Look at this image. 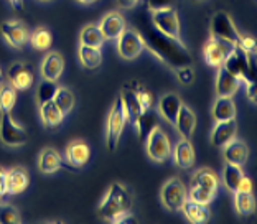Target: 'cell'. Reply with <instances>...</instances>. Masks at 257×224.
Returning <instances> with one entry per match:
<instances>
[{"label": "cell", "instance_id": "31", "mask_svg": "<svg viewBox=\"0 0 257 224\" xmlns=\"http://www.w3.org/2000/svg\"><path fill=\"white\" fill-rule=\"evenodd\" d=\"M191 185L209 188V190L218 191L219 186V178L211 168H198L191 176Z\"/></svg>", "mask_w": 257, "mask_h": 224}, {"label": "cell", "instance_id": "4", "mask_svg": "<svg viewBox=\"0 0 257 224\" xmlns=\"http://www.w3.org/2000/svg\"><path fill=\"white\" fill-rule=\"evenodd\" d=\"M125 122H127L125 107H124V102H122V97H120V94H119V96L115 97V101L112 104V109H110L109 117H107L106 142H107V149L110 152H114L115 149H117Z\"/></svg>", "mask_w": 257, "mask_h": 224}, {"label": "cell", "instance_id": "46", "mask_svg": "<svg viewBox=\"0 0 257 224\" xmlns=\"http://www.w3.org/2000/svg\"><path fill=\"white\" fill-rule=\"evenodd\" d=\"M9 194L7 191V170L0 167V199H4Z\"/></svg>", "mask_w": 257, "mask_h": 224}, {"label": "cell", "instance_id": "37", "mask_svg": "<svg viewBox=\"0 0 257 224\" xmlns=\"http://www.w3.org/2000/svg\"><path fill=\"white\" fill-rule=\"evenodd\" d=\"M53 101H55V104L58 105V107L61 109V112H63L64 116L69 114V112L73 110L74 104H76L74 94L69 91L68 87H61V86L56 89V94H55Z\"/></svg>", "mask_w": 257, "mask_h": 224}, {"label": "cell", "instance_id": "21", "mask_svg": "<svg viewBox=\"0 0 257 224\" xmlns=\"http://www.w3.org/2000/svg\"><path fill=\"white\" fill-rule=\"evenodd\" d=\"M237 134V122L236 119L231 121H219L214 124L211 132V144L213 147H224L229 140H232Z\"/></svg>", "mask_w": 257, "mask_h": 224}, {"label": "cell", "instance_id": "35", "mask_svg": "<svg viewBox=\"0 0 257 224\" xmlns=\"http://www.w3.org/2000/svg\"><path fill=\"white\" fill-rule=\"evenodd\" d=\"M234 208L241 216H250L255 209V201L252 193L234 191Z\"/></svg>", "mask_w": 257, "mask_h": 224}, {"label": "cell", "instance_id": "26", "mask_svg": "<svg viewBox=\"0 0 257 224\" xmlns=\"http://www.w3.org/2000/svg\"><path fill=\"white\" fill-rule=\"evenodd\" d=\"M63 165H64L63 157L55 149H51V147H46V149H43L42 152H40L38 170L42 173H45V175L55 173L60 168H63Z\"/></svg>", "mask_w": 257, "mask_h": 224}, {"label": "cell", "instance_id": "7", "mask_svg": "<svg viewBox=\"0 0 257 224\" xmlns=\"http://www.w3.org/2000/svg\"><path fill=\"white\" fill-rule=\"evenodd\" d=\"M0 140L7 147H22L28 140L27 131L14 121L12 112H4L0 117Z\"/></svg>", "mask_w": 257, "mask_h": 224}, {"label": "cell", "instance_id": "22", "mask_svg": "<svg viewBox=\"0 0 257 224\" xmlns=\"http://www.w3.org/2000/svg\"><path fill=\"white\" fill-rule=\"evenodd\" d=\"M30 185V175L27 168L23 167H14L7 170V191L12 196L22 194Z\"/></svg>", "mask_w": 257, "mask_h": 224}, {"label": "cell", "instance_id": "24", "mask_svg": "<svg viewBox=\"0 0 257 224\" xmlns=\"http://www.w3.org/2000/svg\"><path fill=\"white\" fill-rule=\"evenodd\" d=\"M196 124H198L196 114L186 104H182V107H180L178 116H177V124H175V129L178 131V134L182 135L183 139L190 140L196 131Z\"/></svg>", "mask_w": 257, "mask_h": 224}, {"label": "cell", "instance_id": "48", "mask_svg": "<svg viewBox=\"0 0 257 224\" xmlns=\"http://www.w3.org/2000/svg\"><path fill=\"white\" fill-rule=\"evenodd\" d=\"M246 94H247L249 101L255 104V82H252V81L246 82Z\"/></svg>", "mask_w": 257, "mask_h": 224}, {"label": "cell", "instance_id": "18", "mask_svg": "<svg viewBox=\"0 0 257 224\" xmlns=\"http://www.w3.org/2000/svg\"><path fill=\"white\" fill-rule=\"evenodd\" d=\"M241 79L237 76L231 74L226 68L219 66L218 76H216V94L224 97H232L241 87Z\"/></svg>", "mask_w": 257, "mask_h": 224}, {"label": "cell", "instance_id": "3", "mask_svg": "<svg viewBox=\"0 0 257 224\" xmlns=\"http://www.w3.org/2000/svg\"><path fill=\"white\" fill-rule=\"evenodd\" d=\"M223 68H226L231 74L237 76L244 82L252 81L255 82V60L254 55H247L242 48L236 45L229 55L226 56L223 63Z\"/></svg>", "mask_w": 257, "mask_h": 224}, {"label": "cell", "instance_id": "23", "mask_svg": "<svg viewBox=\"0 0 257 224\" xmlns=\"http://www.w3.org/2000/svg\"><path fill=\"white\" fill-rule=\"evenodd\" d=\"M182 99H180L178 94L175 92H167L163 94L159 101V112L160 116L165 119L168 124H172L175 127V124H177V116H178V110L182 107Z\"/></svg>", "mask_w": 257, "mask_h": 224}, {"label": "cell", "instance_id": "43", "mask_svg": "<svg viewBox=\"0 0 257 224\" xmlns=\"http://www.w3.org/2000/svg\"><path fill=\"white\" fill-rule=\"evenodd\" d=\"M239 48H242L247 55H255V40L250 35H241L236 43Z\"/></svg>", "mask_w": 257, "mask_h": 224}, {"label": "cell", "instance_id": "16", "mask_svg": "<svg viewBox=\"0 0 257 224\" xmlns=\"http://www.w3.org/2000/svg\"><path fill=\"white\" fill-rule=\"evenodd\" d=\"M172 155H173L175 163H177V167L182 170H190L196 160V153H195V149H193V144L188 139H183V137L175 145H172Z\"/></svg>", "mask_w": 257, "mask_h": 224}, {"label": "cell", "instance_id": "49", "mask_svg": "<svg viewBox=\"0 0 257 224\" xmlns=\"http://www.w3.org/2000/svg\"><path fill=\"white\" fill-rule=\"evenodd\" d=\"M117 2V5L120 9H125V10H131V9H134L136 5L140 2V0H115Z\"/></svg>", "mask_w": 257, "mask_h": 224}, {"label": "cell", "instance_id": "32", "mask_svg": "<svg viewBox=\"0 0 257 224\" xmlns=\"http://www.w3.org/2000/svg\"><path fill=\"white\" fill-rule=\"evenodd\" d=\"M155 127H159V117H157V114L152 109H147V110H144L142 112V116L139 117V121H137V132L140 135V139L145 140L147 139V135L154 131Z\"/></svg>", "mask_w": 257, "mask_h": 224}, {"label": "cell", "instance_id": "36", "mask_svg": "<svg viewBox=\"0 0 257 224\" xmlns=\"http://www.w3.org/2000/svg\"><path fill=\"white\" fill-rule=\"evenodd\" d=\"M242 170L239 165H232V163H227L224 165V168H223V181H224V186L227 188L229 191L234 193L236 191V188H237V183H239V180L242 178Z\"/></svg>", "mask_w": 257, "mask_h": 224}, {"label": "cell", "instance_id": "30", "mask_svg": "<svg viewBox=\"0 0 257 224\" xmlns=\"http://www.w3.org/2000/svg\"><path fill=\"white\" fill-rule=\"evenodd\" d=\"M104 43H106V38H104L101 28H99V25H96V23H89V25H86L79 33V45L102 48Z\"/></svg>", "mask_w": 257, "mask_h": 224}, {"label": "cell", "instance_id": "27", "mask_svg": "<svg viewBox=\"0 0 257 224\" xmlns=\"http://www.w3.org/2000/svg\"><path fill=\"white\" fill-rule=\"evenodd\" d=\"M211 114H213V119L216 122L236 119L237 109H236L234 99H232V97H224V96H218V99H216L214 104H213Z\"/></svg>", "mask_w": 257, "mask_h": 224}, {"label": "cell", "instance_id": "17", "mask_svg": "<svg viewBox=\"0 0 257 224\" xmlns=\"http://www.w3.org/2000/svg\"><path fill=\"white\" fill-rule=\"evenodd\" d=\"M40 71H42L43 79H48V81L60 79L64 71V58L61 53H58V51L46 53L42 61V66H40Z\"/></svg>", "mask_w": 257, "mask_h": 224}, {"label": "cell", "instance_id": "34", "mask_svg": "<svg viewBox=\"0 0 257 224\" xmlns=\"http://www.w3.org/2000/svg\"><path fill=\"white\" fill-rule=\"evenodd\" d=\"M17 91L10 82L0 84V112H12L17 104Z\"/></svg>", "mask_w": 257, "mask_h": 224}, {"label": "cell", "instance_id": "29", "mask_svg": "<svg viewBox=\"0 0 257 224\" xmlns=\"http://www.w3.org/2000/svg\"><path fill=\"white\" fill-rule=\"evenodd\" d=\"M78 56H79L81 64H83L86 69H97L102 64V53H101V48L79 45Z\"/></svg>", "mask_w": 257, "mask_h": 224}, {"label": "cell", "instance_id": "25", "mask_svg": "<svg viewBox=\"0 0 257 224\" xmlns=\"http://www.w3.org/2000/svg\"><path fill=\"white\" fill-rule=\"evenodd\" d=\"M185 217L188 219L190 222H195V224H204L209 221L211 217V211H209V204H203V203H196L193 199H186L183 203L182 209Z\"/></svg>", "mask_w": 257, "mask_h": 224}, {"label": "cell", "instance_id": "40", "mask_svg": "<svg viewBox=\"0 0 257 224\" xmlns=\"http://www.w3.org/2000/svg\"><path fill=\"white\" fill-rule=\"evenodd\" d=\"M20 221L22 217L15 206L9 203H0V224H15Z\"/></svg>", "mask_w": 257, "mask_h": 224}, {"label": "cell", "instance_id": "45", "mask_svg": "<svg viewBox=\"0 0 257 224\" xmlns=\"http://www.w3.org/2000/svg\"><path fill=\"white\" fill-rule=\"evenodd\" d=\"M236 191H242V193H252V180L249 178L247 175H242V178L239 180Z\"/></svg>", "mask_w": 257, "mask_h": 224}, {"label": "cell", "instance_id": "39", "mask_svg": "<svg viewBox=\"0 0 257 224\" xmlns=\"http://www.w3.org/2000/svg\"><path fill=\"white\" fill-rule=\"evenodd\" d=\"M188 198L193 199V201H196V203L211 204L213 199L216 198V191L214 190H209V188H203V186L191 185L190 191H188Z\"/></svg>", "mask_w": 257, "mask_h": 224}, {"label": "cell", "instance_id": "33", "mask_svg": "<svg viewBox=\"0 0 257 224\" xmlns=\"http://www.w3.org/2000/svg\"><path fill=\"white\" fill-rule=\"evenodd\" d=\"M28 41H30V45L37 51H48L51 48V45H53V35H51L48 28L40 27L30 35Z\"/></svg>", "mask_w": 257, "mask_h": 224}, {"label": "cell", "instance_id": "5", "mask_svg": "<svg viewBox=\"0 0 257 224\" xmlns=\"http://www.w3.org/2000/svg\"><path fill=\"white\" fill-rule=\"evenodd\" d=\"M145 142V149H147V155L150 157V160H154L157 163H162L168 160L172 157V142L168 139V135L162 131L160 127H155L152 131Z\"/></svg>", "mask_w": 257, "mask_h": 224}, {"label": "cell", "instance_id": "50", "mask_svg": "<svg viewBox=\"0 0 257 224\" xmlns=\"http://www.w3.org/2000/svg\"><path fill=\"white\" fill-rule=\"evenodd\" d=\"M12 9L17 10V12H23L25 10V0H9Z\"/></svg>", "mask_w": 257, "mask_h": 224}, {"label": "cell", "instance_id": "44", "mask_svg": "<svg viewBox=\"0 0 257 224\" xmlns=\"http://www.w3.org/2000/svg\"><path fill=\"white\" fill-rule=\"evenodd\" d=\"M173 2H175V0H147V7H149L150 12H154V10L173 7Z\"/></svg>", "mask_w": 257, "mask_h": 224}, {"label": "cell", "instance_id": "10", "mask_svg": "<svg viewBox=\"0 0 257 224\" xmlns=\"http://www.w3.org/2000/svg\"><path fill=\"white\" fill-rule=\"evenodd\" d=\"M115 41H117V53L120 55V58H124V60H128V61L139 58L145 48L139 32L134 30V28H125Z\"/></svg>", "mask_w": 257, "mask_h": 224}, {"label": "cell", "instance_id": "12", "mask_svg": "<svg viewBox=\"0 0 257 224\" xmlns=\"http://www.w3.org/2000/svg\"><path fill=\"white\" fill-rule=\"evenodd\" d=\"M0 33H2L4 40L15 50H22L27 45L30 33H28L27 27L19 20H7L0 25Z\"/></svg>", "mask_w": 257, "mask_h": 224}, {"label": "cell", "instance_id": "2", "mask_svg": "<svg viewBox=\"0 0 257 224\" xmlns=\"http://www.w3.org/2000/svg\"><path fill=\"white\" fill-rule=\"evenodd\" d=\"M132 209V196L125 186H122L120 183H112L109 186L107 193L104 194V198L99 203L97 213L101 217H104L106 221L112 222L114 217H117L119 214L125 213V211Z\"/></svg>", "mask_w": 257, "mask_h": 224}, {"label": "cell", "instance_id": "41", "mask_svg": "<svg viewBox=\"0 0 257 224\" xmlns=\"http://www.w3.org/2000/svg\"><path fill=\"white\" fill-rule=\"evenodd\" d=\"M128 84H131L132 89L136 91V94H137L140 104H142L144 110L154 107V94H152L149 89H145V87L142 84H139V82H128Z\"/></svg>", "mask_w": 257, "mask_h": 224}, {"label": "cell", "instance_id": "1", "mask_svg": "<svg viewBox=\"0 0 257 224\" xmlns=\"http://www.w3.org/2000/svg\"><path fill=\"white\" fill-rule=\"evenodd\" d=\"M136 27L139 28L137 32L144 41V46L162 63L168 64L173 69L185 64H193L188 46L180 38L168 37L159 28H155L150 20V14L145 10L136 15Z\"/></svg>", "mask_w": 257, "mask_h": 224}, {"label": "cell", "instance_id": "6", "mask_svg": "<svg viewBox=\"0 0 257 224\" xmlns=\"http://www.w3.org/2000/svg\"><path fill=\"white\" fill-rule=\"evenodd\" d=\"M163 206L172 211V213H178L182 209L183 203L188 199V190L183 185V181L180 178H170L162 188L160 193Z\"/></svg>", "mask_w": 257, "mask_h": 224}, {"label": "cell", "instance_id": "28", "mask_svg": "<svg viewBox=\"0 0 257 224\" xmlns=\"http://www.w3.org/2000/svg\"><path fill=\"white\" fill-rule=\"evenodd\" d=\"M40 116H42L43 126L48 129V131H56V129L63 124V119H64V114L55 104V101H48V102L40 105Z\"/></svg>", "mask_w": 257, "mask_h": 224}, {"label": "cell", "instance_id": "9", "mask_svg": "<svg viewBox=\"0 0 257 224\" xmlns=\"http://www.w3.org/2000/svg\"><path fill=\"white\" fill-rule=\"evenodd\" d=\"M150 20L155 28H159L160 32L168 35V37L180 38V19L178 12L173 7L154 10L150 14Z\"/></svg>", "mask_w": 257, "mask_h": 224}, {"label": "cell", "instance_id": "47", "mask_svg": "<svg viewBox=\"0 0 257 224\" xmlns=\"http://www.w3.org/2000/svg\"><path fill=\"white\" fill-rule=\"evenodd\" d=\"M139 219L136 216H132V213L131 211H125V213H122V214H119L117 217H114L112 219V222H137Z\"/></svg>", "mask_w": 257, "mask_h": 224}, {"label": "cell", "instance_id": "8", "mask_svg": "<svg viewBox=\"0 0 257 224\" xmlns=\"http://www.w3.org/2000/svg\"><path fill=\"white\" fill-rule=\"evenodd\" d=\"M234 46H236V43H231V41L223 40V38L211 37L206 41V45H204V48H203L204 61H206L208 66H213V68L223 66L226 56L234 50Z\"/></svg>", "mask_w": 257, "mask_h": 224}, {"label": "cell", "instance_id": "52", "mask_svg": "<svg viewBox=\"0 0 257 224\" xmlns=\"http://www.w3.org/2000/svg\"><path fill=\"white\" fill-rule=\"evenodd\" d=\"M2 82H5V74L2 71V68H0V84H2Z\"/></svg>", "mask_w": 257, "mask_h": 224}, {"label": "cell", "instance_id": "42", "mask_svg": "<svg viewBox=\"0 0 257 224\" xmlns=\"http://www.w3.org/2000/svg\"><path fill=\"white\" fill-rule=\"evenodd\" d=\"M177 73L178 81L185 86H190L193 81H195V69H193V64H185V66H180L175 69Z\"/></svg>", "mask_w": 257, "mask_h": 224}, {"label": "cell", "instance_id": "54", "mask_svg": "<svg viewBox=\"0 0 257 224\" xmlns=\"http://www.w3.org/2000/svg\"><path fill=\"white\" fill-rule=\"evenodd\" d=\"M42 2H51V0H42Z\"/></svg>", "mask_w": 257, "mask_h": 224}, {"label": "cell", "instance_id": "38", "mask_svg": "<svg viewBox=\"0 0 257 224\" xmlns=\"http://www.w3.org/2000/svg\"><path fill=\"white\" fill-rule=\"evenodd\" d=\"M58 87H60V86H58L56 81L43 79L37 87V101H38V104L42 105V104L48 102V101H53Z\"/></svg>", "mask_w": 257, "mask_h": 224}, {"label": "cell", "instance_id": "13", "mask_svg": "<svg viewBox=\"0 0 257 224\" xmlns=\"http://www.w3.org/2000/svg\"><path fill=\"white\" fill-rule=\"evenodd\" d=\"M64 158H66L68 168L79 170L81 167L89 162L91 158V149L84 140H73L64 149Z\"/></svg>", "mask_w": 257, "mask_h": 224}, {"label": "cell", "instance_id": "51", "mask_svg": "<svg viewBox=\"0 0 257 224\" xmlns=\"http://www.w3.org/2000/svg\"><path fill=\"white\" fill-rule=\"evenodd\" d=\"M76 2L84 4V5H89V4H94V2H97V0H76Z\"/></svg>", "mask_w": 257, "mask_h": 224}, {"label": "cell", "instance_id": "15", "mask_svg": "<svg viewBox=\"0 0 257 224\" xmlns=\"http://www.w3.org/2000/svg\"><path fill=\"white\" fill-rule=\"evenodd\" d=\"M99 28L104 35V38L107 40H117L120 37V33L127 28L125 19L122 17L119 12H109L102 17V20L97 23Z\"/></svg>", "mask_w": 257, "mask_h": 224}, {"label": "cell", "instance_id": "20", "mask_svg": "<svg viewBox=\"0 0 257 224\" xmlns=\"http://www.w3.org/2000/svg\"><path fill=\"white\" fill-rule=\"evenodd\" d=\"M120 97H122V102H124V107H125L127 121L131 122L134 127H136L139 117L142 116L144 109H142V104H140L136 91H134L132 87H131V84H125L124 87H122Z\"/></svg>", "mask_w": 257, "mask_h": 224}, {"label": "cell", "instance_id": "14", "mask_svg": "<svg viewBox=\"0 0 257 224\" xmlns=\"http://www.w3.org/2000/svg\"><path fill=\"white\" fill-rule=\"evenodd\" d=\"M9 82L17 91H28L33 86V73L32 68L25 63H14L7 71Z\"/></svg>", "mask_w": 257, "mask_h": 224}, {"label": "cell", "instance_id": "53", "mask_svg": "<svg viewBox=\"0 0 257 224\" xmlns=\"http://www.w3.org/2000/svg\"><path fill=\"white\" fill-rule=\"evenodd\" d=\"M191 2H203V0H191Z\"/></svg>", "mask_w": 257, "mask_h": 224}, {"label": "cell", "instance_id": "19", "mask_svg": "<svg viewBox=\"0 0 257 224\" xmlns=\"http://www.w3.org/2000/svg\"><path fill=\"white\" fill-rule=\"evenodd\" d=\"M221 149H223V157L227 163L242 167L249 158V147L246 145V142H242V140L236 137L229 140L224 147H221Z\"/></svg>", "mask_w": 257, "mask_h": 224}, {"label": "cell", "instance_id": "11", "mask_svg": "<svg viewBox=\"0 0 257 224\" xmlns=\"http://www.w3.org/2000/svg\"><path fill=\"white\" fill-rule=\"evenodd\" d=\"M211 37L214 38H223L231 41V43H237L241 33L237 32L234 22L226 12H216L211 19Z\"/></svg>", "mask_w": 257, "mask_h": 224}]
</instances>
